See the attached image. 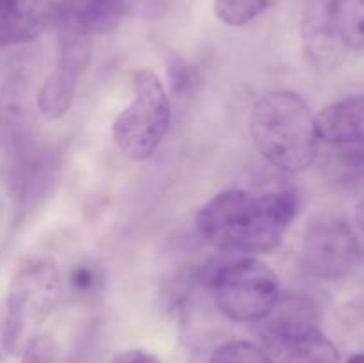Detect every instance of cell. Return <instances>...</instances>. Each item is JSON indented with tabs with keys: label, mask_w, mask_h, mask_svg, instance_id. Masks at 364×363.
<instances>
[{
	"label": "cell",
	"mask_w": 364,
	"mask_h": 363,
	"mask_svg": "<svg viewBox=\"0 0 364 363\" xmlns=\"http://www.w3.org/2000/svg\"><path fill=\"white\" fill-rule=\"evenodd\" d=\"M277 0H215L213 13L230 27H242L276 6Z\"/></svg>",
	"instance_id": "cell-13"
},
{
	"label": "cell",
	"mask_w": 364,
	"mask_h": 363,
	"mask_svg": "<svg viewBox=\"0 0 364 363\" xmlns=\"http://www.w3.org/2000/svg\"><path fill=\"white\" fill-rule=\"evenodd\" d=\"M63 294L59 270L50 260H31L11 283L4 319L2 347L7 354H21L36 337Z\"/></svg>",
	"instance_id": "cell-3"
},
{
	"label": "cell",
	"mask_w": 364,
	"mask_h": 363,
	"mask_svg": "<svg viewBox=\"0 0 364 363\" xmlns=\"http://www.w3.org/2000/svg\"><path fill=\"white\" fill-rule=\"evenodd\" d=\"M20 363H55V342L48 335H39L21 352Z\"/></svg>",
	"instance_id": "cell-15"
},
{
	"label": "cell",
	"mask_w": 364,
	"mask_h": 363,
	"mask_svg": "<svg viewBox=\"0 0 364 363\" xmlns=\"http://www.w3.org/2000/svg\"><path fill=\"white\" fill-rule=\"evenodd\" d=\"M361 258V244L350 224L334 214H320L308 223L301 262L306 273L320 280L348 276Z\"/></svg>",
	"instance_id": "cell-7"
},
{
	"label": "cell",
	"mask_w": 364,
	"mask_h": 363,
	"mask_svg": "<svg viewBox=\"0 0 364 363\" xmlns=\"http://www.w3.org/2000/svg\"><path fill=\"white\" fill-rule=\"evenodd\" d=\"M355 223H358V226L364 231V194L363 198L359 199L358 206H355Z\"/></svg>",
	"instance_id": "cell-18"
},
{
	"label": "cell",
	"mask_w": 364,
	"mask_h": 363,
	"mask_svg": "<svg viewBox=\"0 0 364 363\" xmlns=\"http://www.w3.org/2000/svg\"><path fill=\"white\" fill-rule=\"evenodd\" d=\"M208 363H276L269 352L247 340L226 342L213 351Z\"/></svg>",
	"instance_id": "cell-14"
},
{
	"label": "cell",
	"mask_w": 364,
	"mask_h": 363,
	"mask_svg": "<svg viewBox=\"0 0 364 363\" xmlns=\"http://www.w3.org/2000/svg\"><path fill=\"white\" fill-rule=\"evenodd\" d=\"M59 31V60L38 93V110L45 120L55 121L70 110L78 78L91 63V38Z\"/></svg>",
	"instance_id": "cell-9"
},
{
	"label": "cell",
	"mask_w": 364,
	"mask_h": 363,
	"mask_svg": "<svg viewBox=\"0 0 364 363\" xmlns=\"http://www.w3.org/2000/svg\"><path fill=\"white\" fill-rule=\"evenodd\" d=\"M110 363H160V359L159 356L149 351H144V349H128V351L114 356Z\"/></svg>",
	"instance_id": "cell-17"
},
{
	"label": "cell",
	"mask_w": 364,
	"mask_h": 363,
	"mask_svg": "<svg viewBox=\"0 0 364 363\" xmlns=\"http://www.w3.org/2000/svg\"><path fill=\"white\" fill-rule=\"evenodd\" d=\"M304 50L313 60H331L364 50V0H309L302 23Z\"/></svg>",
	"instance_id": "cell-6"
},
{
	"label": "cell",
	"mask_w": 364,
	"mask_h": 363,
	"mask_svg": "<svg viewBox=\"0 0 364 363\" xmlns=\"http://www.w3.org/2000/svg\"><path fill=\"white\" fill-rule=\"evenodd\" d=\"M315 117L320 141L336 146L364 144V95L338 100Z\"/></svg>",
	"instance_id": "cell-12"
},
{
	"label": "cell",
	"mask_w": 364,
	"mask_h": 363,
	"mask_svg": "<svg viewBox=\"0 0 364 363\" xmlns=\"http://www.w3.org/2000/svg\"><path fill=\"white\" fill-rule=\"evenodd\" d=\"M134 98L112 125L116 146L127 159L144 162L169 132L171 103L162 80L153 70L134 71Z\"/></svg>",
	"instance_id": "cell-4"
},
{
	"label": "cell",
	"mask_w": 364,
	"mask_h": 363,
	"mask_svg": "<svg viewBox=\"0 0 364 363\" xmlns=\"http://www.w3.org/2000/svg\"><path fill=\"white\" fill-rule=\"evenodd\" d=\"M57 28L92 38L116 31L141 0H60Z\"/></svg>",
	"instance_id": "cell-10"
},
{
	"label": "cell",
	"mask_w": 364,
	"mask_h": 363,
	"mask_svg": "<svg viewBox=\"0 0 364 363\" xmlns=\"http://www.w3.org/2000/svg\"><path fill=\"white\" fill-rule=\"evenodd\" d=\"M98 283V273L89 265H77L70 274V285L78 294L91 292Z\"/></svg>",
	"instance_id": "cell-16"
},
{
	"label": "cell",
	"mask_w": 364,
	"mask_h": 363,
	"mask_svg": "<svg viewBox=\"0 0 364 363\" xmlns=\"http://www.w3.org/2000/svg\"><path fill=\"white\" fill-rule=\"evenodd\" d=\"M265 320L259 335L263 349L276 363H340L334 342L299 305Z\"/></svg>",
	"instance_id": "cell-8"
},
{
	"label": "cell",
	"mask_w": 364,
	"mask_h": 363,
	"mask_svg": "<svg viewBox=\"0 0 364 363\" xmlns=\"http://www.w3.org/2000/svg\"><path fill=\"white\" fill-rule=\"evenodd\" d=\"M347 363H364V352L361 354H354L347 359Z\"/></svg>",
	"instance_id": "cell-19"
},
{
	"label": "cell",
	"mask_w": 364,
	"mask_h": 363,
	"mask_svg": "<svg viewBox=\"0 0 364 363\" xmlns=\"http://www.w3.org/2000/svg\"><path fill=\"white\" fill-rule=\"evenodd\" d=\"M249 134L263 159L284 173L306 171L318 157L316 117L299 93L259 96L249 116Z\"/></svg>",
	"instance_id": "cell-2"
},
{
	"label": "cell",
	"mask_w": 364,
	"mask_h": 363,
	"mask_svg": "<svg viewBox=\"0 0 364 363\" xmlns=\"http://www.w3.org/2000/svg\"><path fill=\"white\" fill-rule=\"evenodd\" d=\"M301 206V196L294 189L258 196L228 189L199 209L196 228L220 251L263 255L283 244L284 231L297 219Z\"/></svg>",
	"instance_id": "cell-1"
},
{
	"label": "cell",
	"mask_w": 364,
	"mask_h": 363,
	"mask_svg": "<svg viewBox=\"0 0 364 363\" xmlns=\"http://www.w3.org/2000/svg\"><path fill=\"white\" fill-rule=\"evenodd\" d=\"M0 363H4V359H2V354H0Z\"/></svg>",
	"instance_id": "cell-20"
},
{
	"label": "cell",
	"mask_w": 364,
	"mask_h": 363,
	"mask_svg": "<svg viewBox=\"0 0 364 363\" xmlns=\"http://www.w3.org/2000/svg\"><path fill=\"white\" fill-rule=\"evenodd\" d=\"M57 18L53 0H0V46L36 41L57 27Z\"/></svg>",
	"instance_id": "cell-11"
},
{
	"label": "cell",
	"mask_w": 364,
	"mask_h": 363,
	"mask_svg": "<svg viewBox=\"0 0 364 363\" xmlns=\"http://www.w3.org/2000/svg\"><path fill=\"white\" fill-rule=\"evenodd\" d=\"M212 290L217 308L235 322H262L281 301L277 274L247 255L223 263L213 274Z\"/></svg>",
	"instance_id": "cell-5"
}]
</instances>
